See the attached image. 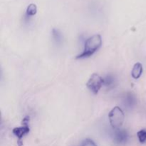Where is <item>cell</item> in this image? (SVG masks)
<instances>
[{
    "mask_svg": "<svg viewBox=\"0 0 146 146\" xmlns=\"http://www.w3.org/2000/svg\"><path fill=\"white\" fill-rule=\"evenodd\" d=\"M102 45V38L99 34H95L89 37L86 41L84 44V51L81 54L76 56V59L85 58L92 56L94 53L96 52Z\"/></svg>",
    "mask_w": 146,
    "mask_h": 146,
    "instance_id": "6da1fadb",
    "label": "cell"
},
{
    "mask_svg": "<svg viewBox=\"0 0 146 146\" xmlns=\"http://www.w3.org/2000/svg\"><path fill=\"white\" fill-rule=\"evenodd\" d=\"M125 118L123 111L118 106H115L110 111L108 114V119L110 124L113 129L121 128Z\"/></svg>",
    "mask_w": 146,
    "mask_h": 146,
    "instance_id": "7a4b0ae2",
    "label": "cell"
},
{
    "mask_svg": "<svg viewBox=\"0 0 146 146\" xmlns=\"http://www.w3.org/2000/svg\"><path fill=\"white\" fill-rule=\"evenodd\" d=\"M104 86V78L98 74H93L86 84V86L94 94H97Z\"/></svg>",
    "mask_w": 146,
    "mask_h": 146,
    "instance_id": "3957f363",
    "label": "cell"
},
{
    "mask_svg": "<svg viewBox=\"0 0 146 146\" xmlns=\"http://www.w3.org/2000/svg\"><path fill=\"white\" fill-rule=\"evenodd\" d=\"M29 121V117H25L22 121V124L24 125H22L21 127L14 128L12 131L14 135L18 138V143L19 145H22V143H21V139L26 135H27L30 131V128L28 125Z\"/></svg>",
    "mask_w": 146,
    "mask_h": 146,
    "instance_id": "277c9868",
    "label": "cell"
},
{
    "mask_svg": "<svg viewBox=\"0 0 146 146\" xmlns=\"http://www.w3.org/2000/svg\"><path fill=\"white\" fill-rule=\"evenodd\" d=\"M112 136L114 142L118 145H123V144L126 143L129 138L128 131L125 129H122V128L113 129Z\"/></svg>",
    "mask_w": 146,
    "mask_h": 146,
    "instance_id": "5b68a950",
    "label": "cell"
},
{
    "mask_svg": "<svg viewBox=\"0 0 146 146\" xmlns=\"http://www.w3.org/2000/svg\"><path fill=\"white\" fill-rule=\"evenodd\" d=\"M136 104V98L133 93L128 92L123 96L122 104L127 111H132L135 108Z\"/></svg>",
    "mask_w": 146,
    "mask_h": 146,
    "instance_id": "8992f818",
    "label": "cell"
},
{
    "mask_svg": "<svg viewBox=\"0 0 146 146\" xmlns=\"http://www.w3.org/2000/svg\"><path fill=\"white\" fill-rule=\"evenodd\" d=\"M103 78H104V86L107 88L110 89V88H113L116 84V80L115 77L111 74H108Z\"/></svg>",
    "mask_w": 146,
    "mask_h": 146,
    "instance_id": "52a82bcc",
    "label": "cell"
},
{
    "mask_svg": "<svg viewBox=\"0 0 146 146\" xmlns=\"http://www.w3.org/2000/svg\"><path fill=\"white\" fill-rule=\"evenodd\" d=\"M143 74V66L141 63H136L134 65L131 71V75L132 77L135 79H138Z\"/></svg>",
    "mask_w": 146,
    "mask_h": 146,
    "instance_id": "ba28073f",
    "label": "cell"
},
{
    "mask_svg": "<svg viewBox=\"0 0 146 146\" xmlns=\"http://www.w3.org/2000/svg\"><path fill=\"white\" fill-rule=\"evenodd\" d=\"M53 40L56 45H61L63 42V35L61 31L57 29H53L51 31Z\"/></svg>",
    "mask_w": 146,
    "mask_h": 146,
    "instance_id": "9c48e42d",
    "label": "cell"
},
{
    "mask_svg": "<svg viewBox=\"0 0 146 146\" xmlns=\"http://www.w3.org/2000/svg\"><path fill=\"white\" fill-rule=\"evenodd\" d=\"M37 7L35 4H30L27 7V11H26V15L27 17H31L36 14Z\"/></svg>",
    "mask_w": 146,
    "mask_h": 146,
    "instance_id": "30bf717a",
    "label": "cell"
},
{
    "mask_svg": "<svg viewBox=\"0 0 146 146\" xmlns=\"http://www.w3.org/2000/svg\"><path fill=\"white\" fill-rule=\"evenodd\" d=\"M137 135H138V140H139V141L141 143H144L146 141V130H145V129L141 130V131H138V132Z\"/></svg>",
    "mask_w": 146,
    "mask_h": 146,
    "instance_id": "8fae6325",
    "label": "cell"
},
{
    "mask_svg": "<svg viewBox=\"0 0 146 146\" xmlns=\"http://www.w3.org/2000/svg\"><path fill=\"white\" fill-rule=\"evenodd\" d=\"M81 146H97V145H96V143L92 141V140L88 139H88H86L85 141H84V142H83L82 143V145Z\"/></svg>",
    "mask_w": 146,
    "mask_h": 146,
    "instance_id": "7c38bea8",
    "label": "cell"
}]
</instances>
